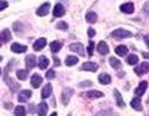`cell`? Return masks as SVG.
I'll return each mask as SVG.
<instances>
[{
  "instance_id": "29",
  "label": "cell",
  "mask_w": 149,
  "mask_h": 116,
  "mask_svg": "<svg viewBox=\"0 0 149 116\" xmlns=\"http://www.w3.org/2000/svg\"><path fill=\"white\" fill-rule=\"evenodd\" d=\"M77 61H79V59H77L76 56H67V59H65V64H67L68 67L77 64Z\"/></svg>"
},
{
  "instance_id": "25",
  "label": "cell",
  "mask_w": 149,
  "mask_h": 116,
  "mask_svg": "<svg viewBox=\"0 0 149 116\" xmlns=\"http://www.w3.org/2000/svg\"><path fill=\"white\" fill-rule=\"evenodd\" d=\"M110 64L114 69H120L122 68V63L119 61L116 57H110Z\"/></svg>"
},
{
  "instance_id": "32",
  "label": "cell",
  "mask_w": 149,
  "mask_h": 116,
  "mask_svg": "<svg viewBox=\"0 0 149 116\" xmlns=\"http://www.w3.org/2000/svg\"><path fill=\"white\" fill-rule=\"evenodd\" d=\"M21 28H22V23H20V22H16V23H13V30L16 31V33H22V30H21Z\"/></svg>"
},
{
  "instance_id": "18",
  "label": "cell",
  "mask_w": 149,
  "mask_h": 116,
  "mask_svg": "<svg viewBox=\"0 0 149 116\" xmlns=\"http://www.w3.org/2000/svg\"><path fill=\"white\" fill-rule=\"evenodd\" d=\"M98 81H100L102 85H109V84L111 82V77L109 75H106V73H102V75H100V77H98Z\"/></svg>"
},
{
  "instance_id": "45",
  "label": "cell",
  "mask_w": 149,
  "mask_h": 116,
  "mask_svg": "<svg viewBox=\"0 0 149 116\" xmlns=\"http://www.w3.org/2000/svg\"><path fill=\"white\" fill-rule=\"evenodd\" d=\"M0 73H1V69H0Z\"/></svg>"
},
{
  "instance_id": "7",
  "label": "cell",
  "mask_w": 149,
  "mask_h": 116,
  "mask_svg": "<svg viewBox=\"0 0 149 116\" xmlns=\"http://www.w3.org/2000/svg\"><path fill=\"white\" fill-rule=\"evenodd\" d=\"M147 88H148V82L147 81H143V82H140V85L136 88V90H135V94L136 95H143V94L145 93V90H147Z\"/></svg>"
},
{
  "instance_id": "23",
  "label": "cell",
  "mask_w": 149,
  "mask_h": 116,
  "mask_svg": "<svg viewBox=\"0 0 149 116\" xmlns=\"http://www.w3.org/2000/svg\"><path fill=\"white\" fill-rule=\"evenodd\" d=\"M114 95H115V98H116V104H118L119 107H122V108H123V107L126 106V103H124V101H123V98H122L120 93H119L118 90H115V91H114Z\"/></svg>"
},
{
  "instance_id": "14",
  "label": "cell",
  "mask_w": 149,
  "mask_h": 116,
  "mask_svg": "<svg viewBox=\"0 0 149 116\" xmlns=\"http://www.w3.org/2000/svg\"><path fill=\"white\" fill-rule=\"evenodd\" d=\"M97 50H98V52H100L101 55L109 54V46H107V43H106V42H100V43H98V46H97Z\"/></svg>"
},
{
  "instance_id": "20",
  "label": "cell",
  "mask_w": 149,
  "mask_h": 116,
  "mask_svg": "<svg viewBox=\"0 0 149 116\" xmlns=\"http://www.w3.org/2000/svg\"><path fill=\"white\" fill-rule=\"evenodd\" d=\"M131 106L134 107L136 111H141L143 110V106H141V101H140V98H134L131 101Z\"/></svg>"
},
{
  "instance_id": "21",
  "label": "cell",
  "mask_w": 149,
  "mask_h": 116,
  "mask_svg": "<svg viewBox=\"0 0 149 116\" xmlns=\"http://www.w3.org/2000/svg\"><path fill=\"white\" fill-rule=\"evenodd\" d=\"M38 65H39V68H41V69L47 68V67H49V59H47L45 55H42V56L39 57V60H38Z\"/></svg>"
},
{
  "instance_id": "36",
  "label": "cell",
  "mask_w": 149,
  "mask_h": 116,
  "mask_svg": "<svg viewBox=\"0 0 149 116\" xmlns=\"http://www.w3.org/2000/svg\"><path fill=\"white\" fill-rule=\"evenodd\" d=\"M92 85H93V84L90 82V81H86V82H80V84H79L80 88H85V86H92Z\"/></svg>"
},
{
  "instance_id": "12",
  "label": "cell",
  "mask_w": 149,
  "mask_h": 116,
  "mask_svg": "<svg viewBox=\"0 0 149 116\" xmlns=\"http://www.w3.org/2000/svg\"><path fill=\"white\" fill-rule=\"evenodd\" d=\"M49 10H50V3H45L43 5H41V7L38 8L37 14L38 16H46L47 13H49Z\"/></svg>"
},
{
  "instance_id": "22",
  "label": "cell",
  "mask_w": 149,
  "mask_h": 116,
  "mask_svg": "<svg viewBox=\"0 0 149 116\" xmlns=\"http://www.w3.org/2000/svg\"><path fill=\"white\" fill-rule=\"evenodd\" d=\"M47 110H49V106H47L45 102H42V103L38 106V115L39 116H46Z\"/></svg>"
},
{
  "instance_id": "4",
  "label": "cell",
  "mask_w": 149,
  "mask_h": 116,
  "mask_svg": "<svg viewBox=\"0 0 149 116\" xmlns=\"http://www.w3.org/2000/svg\"><path fill=\"white\" fill-rule=\"evenodd\" d=\"M73 95V90L72 89H65L64 91H63V94H62V102H63V104H68V102H70V98Z\"/></svg>"
},
{
  "instance_id": "5",
  "label": "cell",
  "mask_w": 149,
  "mask_h": 116,
  "mask_svg": "<svg viewBox=\"0 0 149 116\" xmlns=\"http://www.w3.org/2000/svg\"><path fill=\"white\" fill-rule=\"evenodd\" d=\"M120 10L123 13H128V14H131V13H134L135 7H134L132 3H124V4L120 5Z\"/></svg>"
},
{
  "instance_id": "34",
  "label": "cell",
  "mask_w": 149,
  "mask_h": 116,
  "mask_svg": "<svg viewBox=\"0 0 149 116\" xmlns=\"http://www.w3.org/2000/svg\"><path fill=\"white\" fill-rule=\"evenodd\" d=\"M56 28H58V29H60V30H65V29L68 28V25H67L65 22H59V23L56 25Z\"/></svg>"
},
{
  "instance_id": "27",
  "label": "cell",
  "mask_w": 149,
  "mask_h": 116,
  "mask_svg": "<svg viewBox=\"0 0 149 116\" xmlns=\"http://www.w3.org/2000/svg\"><path fill=\"white\" fill-rule=\"evenodd\" d=\"M60 47H62V43H60V42H56V41L51 42V44H50V48H51V51L54 52V54L59 51Z\"/></svg>"
},
{
  "instance_id": "30",
  "label": "cell",
  "mask_w": 149,
  "mask_h": 116,
  "mask_svg": "<svg viewBox=\"0 0 149 116\" xmlns=\"http://www.w3.org/2000/svg\"><path fill=\"white\" fill-rule=\"evenodd\" d=\"M139 61V57L136 56V55H128V57H127V64H136V63Z\"/></svg>"
},
{
  "instance_id": "35",
  "label": "cell",
  "mask_w": 149,
  "mask_h": 116,
  "mask_svg": "<svg viewBox=\"0 0 149 116\" xmlns=\"http://www.w3.org/2000/svg\"><path fill=\"white\" fill-rule=\"evenodd\" d=\"M46 77L49 78V80H51V78L55 77V70H49V72L46 73Z\"/></svg>"
},
{
  "instance_id": "10",
  "label": "cell",
  "mask_w": 149,
  "mask_h": 116,
  "mask_svg": "<svg viewBox=\"0 0 149 116\" xmlns=\"http://www.w3.org/2000/svg\"><path fill=\"white\" fill-rule=\"evenodd\" d=\"M10 38H12V37H10V31L8 30V29H4V30L0 33V42H1V43H7V42H9Z\"/></svg>"
},
{
  "instance_id": "8",
  "label": "cell",
  "mask_w": 149,
  "mask_h": 116,
  "mask_svg": "<svg viewBox=\"0 0 149 116\" xmlns=\"http://www.w3.org/2000/svg\"><path fill=\"white\" fill-rule=\"evenodd\" d=\"M65 13V8L62 4H56L54 8V17H62Z\"/></svg>"
},
{
  "instance_id": "1",
  "label": "cell",
  "mask_w": 149,
  "mask_h": 116,
  "mask_svg": "<svg viewBox=\"0 0 149 116\" xmlns=\"http://www.w3.org/2000/svg\"><path fill=\"white\" fill-rule=\"evenodd\" d=\"M111 35L118 39H123V38H130V37H132V33L126 30V29H116V30H114L113 33H111Z\"/></svg>"
},
{
  "instance_id": "38",
  "label": "cell",
  "mask_w": 149,
  "mask_h": 116,
  "mask_svg": "<svg viewBox=\"0 0 149 116\" xmlns=\"http://www.w3.org/2000/svg\"><path fill=\"white\" fill-rule=\"evenodd\" d=\"M88 34H89V37H90V38H92V37L95 34V30H93V29H89V31H88Z\"/></svg>"
},
{
  "instance_id": "42",
  "label": "cell",
  "mask_w": 149,
  "mask_h": 116,
  "mask_svg": "<svg viewBox=\"0 0 149 116\" xmlns=\"http://www.w3.org/2000/svg\"><path fill=\"white\" fill-rule=\"evenodd\" d=\"M145 43H147L148 46H149V35H147V37H145Z\"/></svg>"
},
{
  "instance_id": "9",
  "label": "cell",
  "mask_w": 149,
  "mask_h": 116,
  "mask_svg": "<svg viewBox=\"0 0 149 116\" xmlns=\"http://www.w3.org/2000/svg\"><path fill=\"white\" fill-rule=\"evenodd\" d=\"M46 39L45 38H39L37 42H34V44H33V48H34V51H41L42 48H43L45 46H46Z\"/></svg>"
},
{
  "instance_id": "37",
  "label": "cell",
  "mask_w": 149,
  "mask_h": 116,
  "mask_svg": "<svg viewBox=\"0 0 149 116\" xmlns=\"http://www.w3.org/2000/svg\"><path fill=\"white\" fill-rule=\"evenodd\" d=\"M7 7H8V3L7 1H0V10L5 9Z\"/></svg>"
},
{
  "instance_id": "6",
  "label": "cell",
  "mask_w": 149,
  "mask_h": 116,
  "mask_svg": "<svg viewBox=\"0 0 149 116\" xmlns=\"http://www.w3.org/2000/svg\"><path fill=\"white\" fill-rule=\"evenodd\" d=\"M81 69L82 70H89V72H95V70L98 69V65L95 64V63L88 61V63H85V64H82Z\"/></svg>"
},
{
  "instance_id": "15",
  "label": "cell",
  "mask_w": 149,
  "mask_h": 116,
  "mask_svg": "<svg viewBox=\"0 0 149 116\" xmlns=\"http://www.w3.org/2000/svg\"><path fill=\"white\" fill-rule=\"evenodd\" d=\"M13 52H17V54H24L26 51V46H22V44H18V43H13L12 47H10Z\"/></svg>"
},
{
  "instance_id": "44",
  "label": "cell",
  "mask_w": 149,
  "mask_h": 116,
  "mask_svg": "<svg viewBox=\"0 0 149 116\" xmlns=\"http://www.w3.org/2000/svg\"><path fill=\"white\" fill-rule=\"evenodd\" d=\"M148 103H149V98H148Z\"/></svg>"
},
{
  "instance_id": "11",
  "label": "cell",
  "mask_w": 149,
  "mask_h": 116,
  "mask_svg": "<svg viewBox=\"0 0 149 116\" xmlns=\"http://www.w3.org/2000/svg\"><path fill=\"white\" fill-rule=\"evenodd\" d=\"M25 63H26V67H28V69H31V68H34V67H36V63H37L36 56H34V55H28V56H26Z\"/></svg>"
},
{
  "instance_id": "17",
  "label": "cell",
  "mask_w": 149,
  "mask_h": 116,
  "mask_svg": "<svg viewBox=\"0 0 149 116\" xmlns=\"http://www.w3.org/2000/svg\"><path fill=\"white\" fill-rule=\"evenodd\" d=\"M85 95H86V98H90V99L92 98H102L103 93L102 91H98V90H92V91H88Z\"/></svg>"
},
{
  "instance_id": "31",
  "label": "cell",
  "mask_w": 149,
  "mask_h": 116,
  "mask_svg": "<svg viewBox=\"0 0 149 116\" xmlns=\"http://www.w3.org/2000/svg\"><path fill=\"white\" fill-rule=\"evenodd\" d=\"M17 77L20 78V80H26V77H28V70H24V69H18L17 70Z\"/></svg>"
},
{
  "instance_id": "26",
  "label": "cell",
  "mask_w": 149,
  "mask_h": 116,
  "mask_svg": "<svg viewBox=\"0 0 149 116\" xmlns=\"http://www.w3.org/2000/svg\"><path fill=\"white\" fill-rule=\"evenodd\" d=\"M86 21H88V22H90V23L97 22V14H95L94 12L86 13Z\"/></svg>"
},
{
  "instance_id": "43",
  "label": "cell",
  "mask_w": 149,
  "mask_h": 116,
  "mask_svg": "<svg viewBox=\"0 0 149 116\" xmlns=\"http://www.w3.org/2000/svg\"><path fill=\"white\" fill-rule=\"evenodd\" d=\"M51 116H58V115H56V112H54V114H52Z\"/></svg>"
},
{
  "instance_id": "40",
  "label": "cell",
  "mask_w": 149,
  "mask_h": 116,
  "mask_svg": "<svg viewBox=\"0 0 149 116\" xmlns=\"http://www.w3.org/2000/svg\"><path fill=\"white\" fill-rule=\"evenodd\" d=\"M54 64L56 65V67H58V65H60V61H59V59H58V57H54Z\"/></svg>"
},
{
  "instance_id": "24",
  "label": "cell",
  "mask_w": 149,
  "mask_h": 116,
  "mask_svg": "<svg viewBox=\"0 0 149 116\" xmlns=\"http://www.w3.org/2000/svg\"><path fill=\"white\" fill-rule=\"evenodd\" d=\"M115 52H116V55H119V56H126L127 52H128V48H127L126 46H118L115 48Z\"/></svg>"
},
{
  "instance_id": "41",
  "label": "cell",
  "mask_w": 149,
  "mask_h": 116,
  "mask_svg": "<svg viewBox=\"0 0 149 116\" xmlns=\"http://www.w3.org/2000/svg\"><path fill=\"white\" fill-rule=\"evenodd\" d=\"M143 56H144L145 59H149V54H148V52H143Z\"/></svg>"
},
{
  "instance_id": "19",
  "label": "cell",
  "mask_w": 149,
  "mask_h": 116,
  "mask_svg": "<svg viewBox=\"0 0 149 116\" xmlns=\"http://www.w3.org/2000/svg\"><path fill=\"white\" fill-rule=\"evenodd\" d=\"M30 97H31V91L30 90H24L22 93L18 95V102H26Z\"/></svg>"
},
{
  "instance_id": "39",
  "label": "cell",
  "mask_w": 149,
  "mask_h": 116,
  "mask_svg": "<svg viewBox=\"0 0 149 116\" xmlns=\"http://www.w3.org/2000/svg\"><path fill=\"white\" fill-rule=\"evenodd\" d=\"M144 10H145L147 13H149V3H148V1L144 4Z\"/></svg>"
},
{
  "instance_id": "13",
  "label": "cell",
  "mask_w": 149,
  "mask_h": 116,
  "mask_svg": "<svg viewBox=\"0 0 149 116\" xmlns=\"http://www.w3.org/2000/svg\"><path fill=\"white\" fill-rule=\"evenodd\" d=\"M31 86H33L34 89H37V88H39L41 86V84H42V77L39 75H33L31 76Z\"/></svg>"
},
{
  "instance_id": "46",
  "label": "cell",
  "mask_w": 149,
  "mask_h": 116,
  "mask_svg": "<svg viewBox=\"0 0 149 116\" xmlns=\"http://www.w3.org/2000/svg\"><path fill=\"white\" fill-rule=\"evenodd\" d=\"M70 116H71V115H70Z\"/></svg>"
},
{
  "instance_id": "3",
  "label": "cell",
  "mask_w": 149,
  "mask_h": 116,
  "mask_svg": "<svg viewBox=\"0 0 149 116\" xmlns=\"http://www.w3.org/2000/svg\"><path fill=\"white\" fill-rule=\"evenodd\" d=\"M70 50L73 52H77L79 55H81V56H85V51H84V46H82L81 43H72L70 46Z\"/></svg>"
},
{
  "instance_id": "33",
  "label": "cell",
  "mask_w": 149,
  "mask_h": 116,
  "mask_svg": "<svg viewBox=\"0 0 149 116\" xmlns=\"http://www.w3.org/2000/svg\"><path fill=\"white\" fill-rule=\"evenodd\" d=\"M93 47H94V43L90 41L89 42V47H88V54H89V56H92L93 55Z\"/></svg>"
},
{
  "instance_id": "2",
  "label": "cell",
  "mask_w": 149,
  "mask_h": 116,
  "mask_svg": "<svg viewBox=\"0 0 149 116\" xmlns=\"http://www.w3.org/2000/svg\"><path fill=\"white\" fill-rule=\"evenodd\" d=\"M148 72H149V63H147V61L141 63L140 67L135 68V73L139 75V76H143V75H145V73H148Z\"/></svg>"
},
{
  "instance_id": "28",
  "label": "cell",
  "mask_w": 149,
  "mask_h": 116,
  "mask_svg": "<svg viewBox=\"0 0 149 116\" xmlns=\"http://www.w3.org/2000/svg\"><path fill=\"white\" fill-rule=\"evenodd\" d=\"M15 115L16 116H25L26 115V110H25V107H22V106H17L15 108Z\"/></svg>"
},
{
  "instance_id": "16",
  "label": "cell",
  "mask_w": 149,
  "mask_h": 116,
  "mask_svg": "<svg viewBox=\"0 0 149 116\" xmlns=\"http://www.w3.org/2000/svg\"><path fill=\"white\" fill-rule=\"evenodd\" d=\"M51 93H52V86H51V84H46V86H45L43 90H42V98H43V99L49 98V97L51 95Z\"/></svg>"
}]
</instances>
